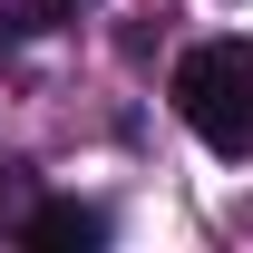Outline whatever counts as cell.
Instances as JSON below:
<instances>
[{"label": "cell", "mask_w": 253, "mask_h": 253, "mask_svg": "<svg viewBox=\"0 0 253 253\" xmlns=\"http://www.w3.org/2000/svg\"><path fill=\"white\" fill-rule=\"evenodd\" d=\"M30 175H20V166H0V234H20V224H30Z\"/></svg>", "instance_id": "cell-3"}, {"label": "cell", "mask_w": 253, "mask_h": 253, "mask_svg": "<svg viewBox=\"0 0 253 253\" xmlns=\"http://www.w3.org/2000/svg\"><path fill=\"white\" fill-rule=\"evenodd\" d=\"M175 107L214 156H253V49L244 39H205L175 59Z\"/></svg>", "instance_id": "cell-1"}, {"label": "cell", "mask_w": 253, "mask_h": 253, "mask_svg": "<svg viewBox=\"0 0 253 253\" xmlns=\"http://www.w3.org/2000/svg\"><path fill=\"white\" fill-rule=\"evenodd\" d=\"M68 20V0H20V30H59Z\"/></svg>", "instance_id": "cell-4"}, {"label": "cell", "mask_w": 253, "mask_h": 253, "mask_svg": "<svg viewBox=\"0 0 253 253\" xmlns=\"http://www.w3.org/2000/svg\"><path fill=\"white\" fill-rule=\"evenodd\" d=\"M107 224L88 214V205H30V224H20V244H39V253H78V244H97Z\"/></svg>", "instance_id": "cell-2"}]
</instances>
